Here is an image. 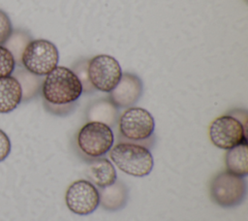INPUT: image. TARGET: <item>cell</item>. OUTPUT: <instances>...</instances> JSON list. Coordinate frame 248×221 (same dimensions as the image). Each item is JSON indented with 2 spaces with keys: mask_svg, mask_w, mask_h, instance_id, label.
Masks as SVG:
<instances>
[{
  "mask_svg": "<svg viewBox=\"0 0 248 221\" xmlns=\"http://www.w3.org/2000/svg\"><path fill=\"white\" fill-rule=\"evenodd\" d=\"M118 142L141 144L150 149L155 142L153 115L140 107H130L118 116Z\"/></svg>",
  "mask_w": 248,
  "mask_h": 221,
  "instance_id": "obj_2",
  "label": "cell"
},
{
  "mask_svg": "<svg viewBox=\"0 0 248 221\" xmlns=\"http://www.w3.org/2000/svg\"><path fill=\"white\" fill-rule=\"evenodd\" d=\"M100 205L108 211H116L123 208L128 200V188L118 178L114 183L104 188H98Z\"/></svg>",
  "mask_w": 248,
  "mask_h": 221,
  "instance_id": "obj_12",
  "label": "cell"
},
{
  "mask_svg": "<svg viewBox=\"0 0 248 221\" xmlns=\"http://www.w3.org/2000/svg\"><path fill=\"white\" fill-rule=\"evenodd\" d=\"M87 63H88V59L86 60H80L76 62L73 67H72V71L77 75V77L78 78L81 86H82V93H92L95 91L94 87L92 86L89 79H88V75H87Z\"/></svg>",
  "mask_w": 248,
  "mask_h": 221,
  "instance_id": "obj_18",
  "label": "cell"
},
{
  "mask_svg": "<svg viewBox=\"0 0 248 221\" xmlns=\"http://www.w3.org/2000/svg\"><path fill=\"white\" fill-rule=\"evenodd\" d=\"M14 76L19 82L22 90V101L26 102L33 99L38 92L41 90L42 86V77L31 74L26 71L23 67L15 70L13 73Z\"/></svg>",
  "mask_w": 248,
  "mask_h": 221,
  "instance_id": "obj_16",
  "label": "cell"
},
{
  "mask_svg": "<svg viewBox=\"0 0 248 221\" xmlns=\"http://www.w3.org/2000/svg\"><path fill=\"white\" fill-rule=\"evenodd\" d=\"M86 118L88 121L102 122L112 128L118 120V109L108 99H100L88 107Z\"/></svg>",
  "mask_w": 248,
  "mask_h": 221,
  "instance_id": "obj_14",
  "label": "cell"
},
{
  "mask_svg": "<svg viewBox=\"0 0 248 221\" xmlns=\"http://www.w3.org/2000/svg\"><path fill=\"white\" fill-rule=\"evenodd\" d=\"M59 51L56 46L46 39L31 40L24 48L20 65L31 74L45 77L58 66Z\"/></svg>",
  "mask_w": 248,
  "mask_h": 221,
  "instance_id": "obj_6",
  "label": "cell"
},
{
  "mask_svg": "<svg viewBox=\"0 0 248 221\" xmlns=\"http://www.w3.org/2000/svg\"><path fill=\"white\" fill-rule=\"evenodd\" d=\"M45 108L46 109V110H48L49 112L56 114V115H66L68 113H70L76 107L77 103L74 104H70V105H66V106H52L46 103H44Z\"/></svg>",
  "mask_w": 248,
  "mask_h": 221,
  "instance_id": "obj_22",
  "label": "cell"
},
{
  "mask_svg": "<svg viewBox=\"0 0 248 221\" xmlns=\"http://www.w3.org/2000/svg\"><path fill=\"white\" fill-rule=\"evenodd\" d=\"M11 141L8 135L0 129V162L4 161L11 152Z\"/></svg>",
  "mask_w": 248,
  "mask_h": 221,
  "instance_id": "obj_21",
  "label": "cell"
},
{
  "mask_svg": "<svg viewBox=\"0 0 248 221\" xmlns=\"http://www.w3.org/2000/svg\"><path fill=\"white\" fill-rule=\"evenodd\" d=\"M143 90L142 81L140 77L132 73H124L119 82L108 93V100L117 109H128L141 97Z\"/></svg>",
  "mask_w": 248,
  "mask_h": 221,
  "instance_id": "obj_10",
  "label": "cell"
},
{
  "mask_svg": "<svg viewBox=\"0 0 248 221\" xmlns=\"http://www.w3.org/2000/svg\"><path fill=\"white\" fill-rule=\"evenodd\" d=\"M111 163L121 172L135 177L148 175L154 166V159L147 147L129 142H118L108 151Z\"/></svg>",
  "mask_w": 248,
  "mask_h": 221,
  "instance_id": "obj_4",
  "label": "cell"
},
{
  "mask_svg": "<svg viewBox=\"0 0 248 221\" xmlns=\"http://www.w3.org/2000/svg\"><path fill=\"white\" fill-rule=\"evenodd\" d=\"M31 40L32 38L28 32L21 29H16L13 31L3 46L11 51L16 63L20 65L22 52Z\"/></svg>",
  "mask_w": 248,
  "mask_h": 221,
  "instance_id": "obj_17",
  "label": "cell"
},
{
  "mask_svg": "<svg viewBox=\"0 0 248 221\" xmlns=\"http://www.w3.org/2000/svg\"><path fill=\"white\" fill-rule=\"evenodd\" d=\"M14 28L10 16L0 9V45H4L13 33Z\"/></svg>",
  "mask_w": 248,
  "mask_h": 221,
  "instance_id": "obj_20",
  "label": "cell"
},
{
  "mask_svg": "<svg viewBox=\"0 0 248 221\" xmlns=\"http://www.w3.org/2000/svg\"><path fill=\"white\" fill-rule=\"evenodd\" d=\"M16 60L11 51L0 45V79L12 76L16 70Z\"/></svg>",
  "mask_w": 248,
  "mask_h": 221,
  "instance_id": "obj_19",
  "label": "cell"
},
{
  "mask_svg": "<svg viewBox=\"0 0 248 221\" xmlns=\"http://www.w3.org/2000/svg\"><path fill=\"white\" fill-rule=\"evenodd\" d=\"M85 175L87 180L97 188L109 186L117 179V173L114 165L105 156L88 160Z\"/></svg>",
  "mask_w": 248,
  "mask_h": 221,
  "instance_id": "obj_11",
  "label": "cell"
},
{
  "mask_svg": "<svg viewBox=\"0 0 248 221\" xmlns=\"http://www.w3.org/2000/svg\"><path fill=\"white\" fill-rule=\"evenodd\" d=\"M41 93L44 103L66 106L77 103L82 94V86L72 69L57 66L43 79Z\"/></svg>",
  "mask_w": 248,
  "mask_h": 221,
  "instance_id": "obj_1",
  "label": "cell"
},
{
  "mask_svg": "<svg viewBox=\"0 0 248 221\" xmlns=\"http://www.w3.org/2000/svg\"><path fill=\"white\" fill-rule=\"evenodd\" d=\"M209 193L212 202L217 205L224 208L235 207L246 197L247 185L245 177L223 171L211 179Z\"/></svg>",
  "mask_w": 248,
  "mask_h": 221,
  "instance_id": "obj_7",
  "label": "cell"
},
{
  "mask_svg": "<svg viewBox=\"0 0 248 221\" xmlns=\"http://www.w3.org/2000/svg\"><path fill=\"white\" fill-rule=\"evenodd\" d=\"M76 142L80 155L88 161L108 153L114 144V134L105 123L87 121L78 130Z\"/></svg>",
  "mask_w": 248,
  "mask_h": 221,
  "instance_id": "obj_5",
  "label": "cell"
},
{
  "mask_svg": "<svg viewBox=\"0 0 248 221\" xmlns=\"http://www.w3.org/2000/svg\"><path fill=\"white\" fill-rule=\"evenodd\" d=\"M122 74L119 62L111 55L98 54L88 59L87 75L95 90L109 93L119 82Z\"/></svg>",
  "mask_w": 248,
  "mask_h": 221,
  "instance_id": "obj_8",
  "label": "cell"
},
{
  "mask_svg": "<svg viewBox=\"0 0 248 221\" xmlns=\"http://www.w3.org/2000/svg\"><path fill=\"white\" fill-rule=\"evenodd\" d=\"M22 102V90L14 76L0 79V113H9Z\"/></svg>",
  "mask_w": 248,
  "mask_h": 221,
  "instance_id": "obj_13",
  "label": "cell"
},
{
  "mask_svg": "<svg viewBox=\"0 0 248 221\" xmlns=\"http://www.w3.org/2000/svg\"><path fill=\"white\" fill-rule=\"evenodd\" d=\"M65 203L70 211L75 214H91L100 205L98 188L87 179L76 180L67 188Z\"/></svg>",
  "mask_w": 248,
  "mask_h": 221,
  "instance_id": "obj_9",
  "label": "cell"
},
{
  "mask_svg": "<svg viewBox=\"0 0 248 221\" xmlns=\"http://www.w3.org/2000/svg\"><path fill=\"white\" fill-rule=\"evenodd\" d=\"M226 171L237 176L248 174V144L242 142L227 150L225 155Z\"/></svg>",
  "mask_w": 248,
  "mask_h": 221,
  "instance_id": "obj_15",
  "label": "cell"
},
{
  "mask_svg": "<svg viewBox=\"0 0 248 221\" xmlns=\"http://www.w3.org/2000/svg\"><path fill=\"white\" fill-rule=\"evenodd\" d=\"M210 142L218 148L228 150L247 142V112L233 110L216 117L209 125Z\"/></svg>",
  "mask_w": 248,
  "mask_h": 221,
  "instance_id": "obj_3",
  "label": "cell"
}]
</instances>
